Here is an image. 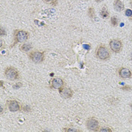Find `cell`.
<instances>
[{"label":"cell","instance_id":"cell-16","mask_svg":"<svg viewBox=\"0 0 132 132\" xmlns=\"http://www.w3.org/2000/svg\"><path fill=\"white\" fill-rule=\"evenodd\" d=\"M88 15L92 19H94L95 18V13H94V10L93 8H90L88 9Z\"/></svg>","mask_w":132,"mask_h":132},{"label":"cell","instance_id":"cell-15","mask_svg":"<svg viewBox=\"0 0 132 132\" xmlns=\"http://www.w3.org/2000/svg\"><path fill=\"white\" fill-rule=\"evenodd\" d=\"M98 131L100 132H112V130L110 128V127H107V126H104V127H102L101 129L98 130Z\"/></svg>","mask_w":132,"mask_h":132},{"label":"cell","instance_id":"cell-12","mask_svg":"<svg viewBox=\"0 0 132 132\" xmlns=\"http://www.w3.org/2000/svg\"><path fill=\"white\" fill-rule=\"evenodd\" d=\"M101 16L102 17V18L103 19H107L110 16V13H109V11L108 9L106 8V7H103L101 10Z\"/></svg>","mask_w":132,"mask_h":132},{"label":"cell","instance_id":"cell-3","mask_svg":"<svg viewBox=\"0 0 132 132\" xmlns=\"http://www.w3.org/2000/svg\"><path fill=\"white\" fill-rule=\"evenodd\" d=\"M109 45H110V50L113 53L121 52L122 50V48H123L122 42L120 39H114L110 41Z\"/></svg>","mask_w":132,"mask_h":132},{"label":"cell","instance_id":"cell-17","mask_svg":"<svg viewBox=\"0 0 132 132\" xmlns=\"http://www.w3.org/2000/svg\"><path fill=\"white\" fill-rule=\"evenodd\" d=\"M64 131L67 132H78V131H81L79 129H76L74 128H65Z\"/></svg>","mask_w":132,"mask_h":132},{"label":"cell","instance_id":"cell-8","mask_svg":"<svg viewBox=\"0 0 132 132\" xmlns=\"http://www.w3.org/2000/svg\"><path fill=\"white\" fill-rule=\"evenodd\" d=\"M59 93L61 97L64 99H69L73 95V92L70 88H61L59 89Z\"/></svg>","mask_w":132,"mask_h":132},{"label":"cell","instance_id":"cell-18","mask_svg":"<svg viewBox=\"0 0 132 132\" xmlns=\"http://www.w3.org/2000/svg\"><path fill=\"white\" fill-rule=\"evenodd\" d=\"M125 15L128 17V18H132V10L131 9H126L125 12Z\"/></svg>","mask_w":132,"mask_h":132},{"label":"cell","instance_id":"cell-7","mask_svg":"<svg viewBox=\"0 0 132 132\" xmlns=\"http://www.w3.org/2000/svg\"><path fill=\"white\" fill-rule=\"evenodd\" d=\"M119 76L124 79H131L132 77V72L127 67H122L119 70Z\"/></svg>","mask_w":132,"mask_h":132},{"label":"cell","instance_id":"cell-13","mask_svg":"<svg viewBox=\"0 0 132 132\" xmlns=\"http://www.w3.org/2000/svg\"><path fill=\"white\" fill-rule=\"evenodd\" d=\"M20 51L23 52H27L30 50L32 49V45L30 44H27V43H23V45H21L20 47Z\"/></svg>","mask_w":132,"mask_h":132},{"label":"cell","instance_id":"cell-6","mask_svg":"<svg viewBox=\"0 0 132 132\" xmlns=\"http://www.w3.org/2000/svg\"><path fill=\"white\" fill-rule=\"evenodd\" d=\"M29 38V32L25 30L16 31L14 34L15 42H25Z\"/></svg>","mask_w":132,"mask_h":132},{"label":"cell","instance_id":"cell-2","mask_svg":"<svg viewBox=\"0 0 132 132\" xmlns=\"http://www.w3.org/2000/svg\"><path fill=\"white\" fill-rule=\"evenodd\" d=\"M5 76L9 80L15 81L19 78V72L12 67H9L5 70Z\"/></svg>","mask_w":132,"mask_h":132},{"label":"cell","instance_id":"cell-10","mask_svg":"<svg viewBox=\"0 0 132 132\" xmlns=\"http://www.w3.org/2000/svg\"><path fill=\"white\" fill-rule=\"evenodd\" d=\"M8 108L11 112H17L20 110V105L18 101L15 100H11L8 102Z\"/></svg>","mask_w":132,"mask_h":132},{"label":"cell","instance_id":"cell-20","mask_svg":"<svg viewBox=\"0 0 132 132\" xmlns=\"http://www.w3.org/2000/svg\"><path fill=\"white\" fill-rule=\"evenodd\" d=\"M83 48H84L85 49H86V50H90L91 46H90L89 45H86V44H85V45H83Z\"/></svg>","mask_w":132,"mask_h":132},{"label":"cell","instance_id":"cell-5","mask_svg":"<svg viewBox=\"0 0 132 132\" xmlns=\"http://www.w3.org/2000/svg\"><path fill=\"white\" fill-rule=\"evenodd\" d=\"M86 127L88 130L93 131H98L100 125L99 122L95 118H89L86 122Z\"/></svg>","mask_w":132,"mask_h":132},{"label":"cell","instance_id":"cell-25","mask_svg":"<svg viewBox=\"0 0 132 132\" xmlns=\"http://www.w3.org/2000/svg\"><path fill=\"white\" fill-rule=\"evenodd\" d=\"M131 61H132V54H131Z\"/></svg>","mask_w":132,"mask_h":132},{"label":"cell","instance_id":"cell-1","mask_svg":"<svg viewBox=\"0 0 132 132\" xmlns=\"http://www.w3.org/2000/svg\"><path fill=\"white\" fill-rule=\"evenodd\" d=\"M95 54L97 57L101 61H107L110 58V52L104 45H98L96 49Z\"/></svg>","mask_w":132,"mask_h":132},{"label":"cell","instance_id":"cell-19","mask_svg":"<svg viewBox=\"0 0 132 132\" xmlns=\"http://www.w3.org/2000/svg\"><path fill=\"white\" fill-rule=\"evenodd\" d=\"M122 90H124V91H131V86H124V87H122Z\"/></svg>","mask_w":132,"mask_h":132},{"label":"cell","instance_id":"cell-9","mask_svg":"<svg viewBox=\"0 0 132 132\" xmlns=\"http://www.w3.org/2000/svg\"><path fill=\"white\" fill-rule=\"evenodd\" d=\"M51 84L52 88H54V89H60L63 86L64 82H63V80L61 78L56 77V78L52 79Z\"/></svg>","mask_w":132,"mask_h":132},{"label":"cell","instance_id":"cell-11","mask_svg":"<svg viewBox=\"0 0 132 132\" xmlns=\"http://www.w3.org/2000/svg\"><path fill=\"white\" fill-rule=\"evenodd\" d=\"M113 8L116 11H122L125 9V5L121 0H114Z\"/></svg>","mask_w":132,"mask_h":132},{"label":"cell","instance_id":"cell-4","mask_svg":"<svg viewBox=\"0 0 132 132\" xmlns=\"http://www.w3.org/2000/svg\"><path fill=\"white\" fill-rule=\"evenodd\" d=\"M29 58L36 63H39L45 59V53L39 51H32L29 54Z\"/></svg>","mask_w":132,"mask_h":132},{"label":"cell","instance_id":"cell-23","mask_svg":"<svg viewBox=\"0 0 132 132\" xmlns=\"http://www.w3.org/2000/svg\"><path fill=\"white\" fill-rule=\"evenodd\" d=\"M45 2H51V1H53V0H45Z\"/></svg>","mask_w":132,"mask_h":132},{"label":"cell","instance_id":"cell-14","mask_svg":"<svg viewBox=\"0 0 132 132\" xmlns=\"http://www.w3.org/2000/svg\"><path fill=\"white\" fill-rule=\"evenodd\" d=\"M110 22H111V24H112V27H117L118 26V18L115 16H113L110 19Z\"/></svg>","mask_w":132,"mask_h":132},{"label":"cell","instance_id":"cell-22","mask_svg":"<svg viewBox=\"0 0 132 132\" xmlns=\"http://www.w3.org/2000/svg\"><path fill=\"white\" fill-rule=\"evenodd\" d=\"M130 6L131 7V9H132V1H131V2H130Z\"/></svg>","mask_w":132,"mask_h":132},{"label":"cell","instance_id":"cell-21","mask_svg":"<svg viewBox=\"0 0 132 132\" xmlns=\"http://www.w3.org/2000/svg\"><path fill=\"white\" fill-rule=\"evenodd\" d=\"M103 1V0H95V2H97V3H100V2H101Z\"/></svg>","mask_w":132,"mask_h":132},{"label":"cell","instance_id":"cell-24","mask_svg":"<svg viewBox=\"0 0 132 132\" xmlns=\"http://www.w3.org/2000/svg\"><path fill=\"white\" fill-rule=\"evenodd\" d=\"M130 106H131V107L132 108V103H131V104H130Z\"/></svg>","mask_w":132,"mask_h":132}]
</instances>
